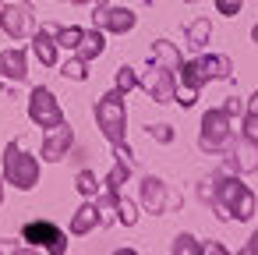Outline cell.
Segmentation results:
<instances>
[{
  "label": "cell",
  "instance_id": "6da1fadb",
  "mask_svg": "<svg viewBox=\"0 0 258 255\" xmlns=\"http://www.w3.org/2000/svg\"><path fill=\"white\" fill-rule=\"evenodd\" d=\"M212 209L219 220H240L247 223L258 209V198L254 191L237 177V174H212Z\"/></svg>",
  "mask_w": 258,
  "mask_h": 255
},
{
  "label": "cell",
  "instance_id": "7a4b0ae2",
  "mask_svg": "<svg viewBox=\"0 0 258 255\" xmlns=\"http://www.w3.org/2000/svg\"><path fill=\"white\" fill-rule=\"evenodd\" d=\"M233 142H237V135H233V128H230L226 110H223V107H219V110H205V114H202L198 149L209 152V156H223V152H230Z\"/></svg>",
  "mask_w": 258,
  "mask_h": 255
},
{
  "label": "cell",
  "instance_id": "3957f363",
  "mask_svg": "<svg viewBox=\"0 0 258 255\" xmlns=\"http://www.w3.org/2000/svg\"><path fill=\"white\" fill-rule=\"evenodd\" d=\"M96 124H99V131L106 135L110 145H120V142H124L127 107H124V92H120V89H110V92L96 103Z\"/></svg>",
  "mask_w": 258,
  "mask_h": 255
},
{
  "label": "cell",
  "instance_id": "277c9868",
  "mask_svg": "<svg viewBox=\"0 0 258 255\" xmlns=\"http://www.w3.org/2000/svg\"><path fill=\"white\" fill-rule=\"evenodd\" d=\"M4 177H8L18 191H29V188L39 184V160L29 156V152L22 149V142H11V145L4 149Z\"/></svg>",
  "mask_w": 258,
  "mask_h": 255
},
{
  "label": "cell",
  "instance_id": "5b68a950",
  "mask_svg": "<svg viewBox=\"0 0 258 255\" xmlns=\"http://www.w3.org/2000/svg\"><path fill=\"white\" fill-rule=\"evenodd\" d=\"M22 237H25L32 248H46L50 255H64V251H68L64 230H60L57 223H50V220H29V223L22 227Z\"/></svg>",
  "mask_w": 258,
  "mask_h": 255
},
{
  "label": "cell",
  "instance_id": "8992f818",
  "mask_svg": "<svg viewBox=\"0 0 258 255\" xmlns=\"http://www.w3.org/2000/svg\"><path fill=\"white\" fill-rule=\"evenodd\" d=\"M138 89H142L152 103H173V96H177V75L156 64V68H149V71L138 78Z\"/></svg>",
  "mask_w": 258,
  "mask_h": 255
},
{
  "label": "cell",
  "instance_id": "52a82bcc",
  "mask_svg": "<svg viewBox=\"0 0 258 255\" xmlns=\"http://www.w3.org/2000/svg\"><path fill=\"white\" fill-rule=\"evenodd\" d=\"M29 117L39 124V128H57V124H64V110H60V103L53 99V92L50 89H32V96H29Z\"/></svg>",
  "mask_w": 258,
  "mask_h": 255
},
{
  "label": "cell",
  "instance_id": "ba28073f",
  "mask_svg": "<svg viewBox=\"0 0 258 255\" xmlns=\"http://www.w3.org/2000/svg\"><path fill=\"white\" fill-rule=\"evenodd\" d=\"M92 25L103 29V32H117V36H124V32H131V29L138 25V15H135L131 8H96Z\"/></svg>",
  "mask_w": 258,
  "mask_h": 255
},
{
  "label": "cell",
  "instance_id": "9c48e42d",
  "mask_svg": "<svg viewBox=\"0 0 258 255\" xmlns=\"http://www.w3.org/2000/svg\"><path fill=\"white\" fill-rule=\"evenodd\" d=\"M226 156V167L233 170V174H254L258 170V142L254 138H237L233 145H230V152H223Z\"/></svg>",
  "mask_w": 258,
  "mask_h": 255
},
{
  "label": "cell",
  "instance_id": "30bf717a",
  "mask_svg": "<svg viewBox=\"0 0 258 255\" xmlns=\"http://www.w3.org/2000/svg\"><path fill=\"white\" fill-rule=\"evenodd\" d=\"M75 145V131L68 128V121L64 124H57V128H46V138H43V160H50V163H60L64 156H68V149Z\"/></svg>",
  "mask_w": 258,
  "mask_h": 255
},
{
  "label": "cell",
  "instance_id": "8fae6325",
  "mask_svg": "<svg viewBox=\"0 0 258 255\" xmlns=\"http://www.w3.org/2000/svg\"><path fill=\"white\" fill-rule=\"evenodd\" d=\"M138 198H142V209L145 213H152V216H163L166 213V184L159 177L145 174L142 184H138Z\"/></svg>",
  "mask_w": 258,
  "mask_h": 255
},
{
  "label": "cell",
  "instance_id": "7c38bea8",
  "mask_svg": "<svg viewBox=\"0 0 258 255\" xmlns=\"http://www.w3.org/2000/svg\"><path fill=\"white\" fill-rule=\"evenodd\" d=\"M0 25L11 39H22L29 29H32V11L25 4H4L0 8Z\"/></svg>",
  "mask_w": 258,
  "mask_h": 255
},
{
  "label": "cell",
  "instance_id": "4fadbf2b",
  "mask_svg": "<svg viewBox=\"0 0 258 255\" xmlns=\"http://www.w3.org/2000/svg\"><path fill=\"white\" fill-rule=\"evenodd\" d=\"M53 36H57V25H43V29L32 36V54H36V57H39V64H46V68H53V64H57V50H60Z\"/></svg>",
  "mask_w": 258,
  "mask_h": 255
},
{
  "label": "cell",
  "instance_id": "5bb4252c",
  "mask_svg": "<svg viewBox=\"0 0 258 255\" xmlns=\"http://www.w3.org/2000/svg\"><path fill=\"white\" fill-rule=\"evenodd\" d=\"M96 227H99V209H96V198H89V202H82L78 213L71 216V234H75V237H85V234H92Z\"/></svg>",
  "mask_w": 258,
  "mask_h": 255
},
{
  "label": "cell",
  "instance_id": "9a60e30c",
  "mask_svg": "<svg viewBox=\"0 0 258 255\" xmlns=\"http://www.w3.org/2000/svg\"><path fill=\"white\" fill-rule=\"evenodd\" d=\"M149 57H152V61H156L159 68L173 71V75H177V71H180V64H184V61H180V50H177V46H173L170 39H156V43H152V54H149Z\"/></svg>",
  "mask_w": 258,
  "mask_h": 255
},
{
  "label": "cell",
  "instance_id": "2e32d148",
  "mask_svg": "<svg viewBox=\"0 0 258 255\" xmlns=\"http://www.w3.org/2000/svg\"><path fill=\"white\" fill-rule=\"evenodd\" d=\"M103 50H106V36H103V29L92 25V32H82V43H78L75 54H78L82 61H96Z\"/></svg>",
  "mask_w": 258,
  "mask_h": 255
},
{
  "label": "cell",
  "instance_id": "e0dca14e",
  "mask_svg": "<svg viewBox=\"0 0 258 255\" xmlns=\"http://www.w3.org/2000/svg\"><path fill=\"white\" fill-rule=\"evenodd\" d=\"M0 75L11 78V82H22L29 71H25V54L22 50H4L0 54Z\"/></svg>",
  "mask_w": 258,
  "mask_h": 255
},
{
  "label": "cell",
  "instance_id": "ac0fdd59",
  "mask_svg": "<svg viewBox=\"0 0 258 255\" xmlns=\"http://www.w3.org/2000/svg\"><path fill=\"white\" fill-rule=\"evenodd\" d=\"M209 39H212V22H209V18H195V22L187 25V46H191V50H205Z\"/></svg>",
  "mask_w": 258,
  "mask_h": 255
},
{
  "label": "cell",
  "instance_id": "d6986e66",
  "mask_svg": "<svg viewBox=\"0 0 258 255\" xmlns=\"http://www.w3.org/2000/svg\"><path fill=\"white\" fill-rule=\"evenodd\" d=\"M202 64L209 71V82L212 78H233V61L226 54H209V57H202Z\"/></svg>",
  "mask_w": 258,
  "mask_h": 255
},
{
  "label": "cell",
  "instance_id": "ffe728a7",
  "mask_svg": "<svg viewBox=\"0 0 258 255\" xmlns=\"http://www.w3.org/2000/svg\"><path fill=\"white\" fill-rule=\"evenodd\" d=\"M113 213H117V223H124V227L138 223V206L127 195H120V191H113Z\"/></svg>",
  "mask_w": 258,
  "mask_h": 255
},
{
  "label": "cell",
  "instance_id": "44dd1931",
  "mask_svg": "<svg viewBox=\"0 0 258 255\" xmlns=\"http://www.w3.org/2000/svg\"><path fill=\"white\" fill-rule=\"evenodd\" d=\"M127 177H131V163H124V160H117V163L110 167V174H106V181H103V184H106V191H120Z\"/></svg>",
  "mask_w": 258,
  "mask_h": 255
},
{
  "label": "cell",
  "instance_id": "7402d4cb",
  "mask_svg": "<svg viewBox=\"0 0 258 255\" xmlns=\"http://www.w3.org/2000/svg\"><path fill=\"white\" fill-rule=\"evenodd\" d=\"M75 188H78L85 198H96L103 184H99V177H96L92 170H78V177H75Z\"/></svg>",
  "mask_w": 258,
  "mask_h": 255
},
{
  "label": "cell",
  "instance_id": "603a6c76",
  "mask_svg": "<svg viewBox=\"0 0 258 255\" xmlns=\"http://www.w3.org/2000/svg\"><path fill=\"white\" fill-rule=\"evenodd\" d=\"M170 251L173 255H202V241L191 237V234H177L173 244H170Z\"/></svg>",
  "mask_w": 258,
  "mask_h": 255
},
{
  "label": "cell",
  "instance_id": "cb8c5ba5",
  "mask_svg": "<svg viewBox=\"0 0 258 255\" xmlns=\"http://www.w3.org/2000/svg\"><path fill=\"white\" fill-rule=\"evenodd\" d=\"M57 46L60 50H78V43H82V29L78 25H68V29H57Z\"/></svg>",
  "mask_w": 258,
  "mask_h": 255
},
{
  "label": "cell",
  "instance_id": "d4e9b609",
  "mask_svg": "<svg viewBox=\"0 0 258 255\" xmlns=\"http://www.w3.org/2000/svg\"><path fill=\"white\" fill-rule=\"evenodd\" d=\"M113 89H120L124 96H127L131 89H138V71H135V68H127V64H124V68H117V78H113Z\"/></svg>",
  "mask_w": 258,
  "mask_h": 255
},
{
  "label": "cell",
  "instance_id": "484cf974",
  "mask_svg": "<svg viewBox=\"0 0 258 255\" xmlns=\"http://www.w3.org/2000/svg\"><path fill=\"white\" fill-rule=\"evenodd\" d=\"M85 68H89V61L71 57V61L60 68V75H64V78H71V82H85V78H89V71H85Z\"/></svg>",
  "mask_w": 258,
  "mask_h": 255
},
{
  "label": "cell",
  "instance_id": "4316f807",
  "mask_svg": "<svg viewBox=\"0 0 258 255\" xmlns=\"http://www.w3.org/2000/svg\"><path fill=\"white\" fill-rule=\"evenodd\" d=\"M149 138L159 142V145H170L173 142V128L170 124H149Z\"/></svg>",
  "mask_w": 258,
  "mask_h": 255
},
{
  "label": "cell",
  "instance_id": "83f0119b",
  "mask_svg": "<svg viewBox=\"0 0 258 255\" xmlns=\"http://www.w3.org/2000/svg\"><path fill=\"white\" fill-rule=\"evenodd\" d=\"M216 11L226 15V18H237L244 11V0H216Z\"/></svg>",
  "mask_w": 258,
  "mask_h": 255
},
{
  "label": "cell",
  "instance_id": "f1b7e54d",
  "mask_svg": "<svg viewBox=\"0 0 258 255\" xmlns=\"http://www.w3.org/2000/svg\"><path fill=\"white\" fill-rule=\"evenodd\" d=\"M240 131H244V138H254L258 142V117L254 114H244V128Z\"/></svg>",
  "mask_w": 258,
  "mask_h": 255
},
{
  "label": "cell",
  "instance_id": "f546056e",
  "mask_svg": "<svg viewBox=\"0 0 258 255\" xmlns=\"http://www.w3.org/2000/svg\"><path fill=\"white\" fill-rule=\"evenodd\" d=\"M223 110H226V117H233V114H244V103H240L237 96H230V99L223 103Z\"/></svg>",
  "mask_w": 258,
  "mask_h": 255
},
{
  "label": "cell",
  "instance_id": "4dcf8cb0",
  "mask_svg": "<svg viewBox=\"0 0 258 255\" xmlns=\"http://www.w3.org/2000/svg\"><path fill=\"white\" fill-rule=\"evenodd\" d=\"M202 255H226V244H219V241H205V244H202Z\"/></svg>",
  "mask_w": 258,
  "mask_h": 255
},
{
  "label": "cell",
  "instance_id": "1f68e13d",
  "mask_svg": "<svg viewBox=\"0 0 258 255\" xmlns=\"http://www.w3.org/2000/svg\"><path fill=\"white\" fill-rule=\"evenodd\" d=\"M244 255H258V230L251 234V241L244 244Z\"/></svg>",
  "mask_w": 258,
  "mask_h": 255
},
{
  "label": "cell",
  "instance_id": "d6a6232c",
  "mask_svg": "<svg viewBox=\"0 0 258 255\" xmlns=\"http://www.w3.org/2000/svg\"><path fill=\"white\" fill-rule=\"evenodd\" d=\"M244 114H254V117H258V92H251V99H247V107H244Z\"/></svg>",
  "mask_w": 258,
  "mask_h": 255
},
{
  "label": "cell",
  "instance_id": "836d02e7",
  "mask_svg": "<svg viewBox=\"0 0 258 255\" xmlns=\"http://www.w3.org/2000/svg\"><path fill=\"white\" fill-rule=\"evenodd\" d=\"M0 251H18V244H11V241H0Z\"/></svg>",
  "mask_w": 258,
  "mask_h": 255
},
{
  "label": "cell",
  "instance_id": "e575fe53",
  "mask_svg": "<svg viewBox=\"0 0 258 255\" xmlns=\"http://www.w3.org/2000/svg\"><path fill=\"white\" fill-rule=\"evenodd\" d=\"M71 4H75V8H85V4H92V0H71Z\"/></svg>",
  "mask_w": 258,
  "mask_h": 255
},
{
  "label": "cell",
  "instance_id": "d590c367",
  "mask_svg": "<svg viewBox=\"0 0 258 255\" xmlns=\"http://www.w3.org/2000/svg\"><path fill=\"white\" fill-rule=\"evenodd\" d=\"M251 43H258V25H254V29H251Z\"/></svg>",
  "mask_w": 258,
  "mask_h": 255
},
{
  "label": "cell",
  "instance_id": "8d00e7d4",
  "mask_svg": "<svg viewBox=\"0 0 258 255\" xmlns=\"http://www.w3.org/2000/svg\"><path fill=\"white\" fill-rule=\"evenodd\" d=\"M92 4H96V8H106V0H92Z\"/></svg>",
  "mask_w": 258,
  "mask_h": 255
},
{
  "label": "cell",
  "instance_id": "74e56055",
  "mask_svg": "<svg viewBox=\"0 0 258 255\" xmlns=\"http://www.w3.org/2000/svg\"><path fill=\"white\" fill-rule=\"evenodd\" d=\"M0 198H4V184H0Z\"/></svg>",
  "mask_w": 258,
  "mask_h": 255
},
{
  "label": "cell",
  "instance_id": "f35d334b",
  "mask_svg": "<svg viewBox=\"0 0 258 255\" xmlns=\"http://www.w3.org/2000/svg\"><path fill=\"white\" fill-rule=\"evenodd\" d=\"M184 4H195V0H184Z\"/></svg>",
  "mask_w": 258,
  "mask_h": 255
}]
</instances>
